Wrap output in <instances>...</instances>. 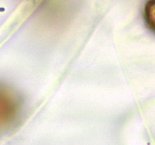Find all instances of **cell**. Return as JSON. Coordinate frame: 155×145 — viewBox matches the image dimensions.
<instances>
[{
  "instance_id": "obj_1",
  "label": "cell",
  "mask_w": 155,
  "mask_h": 145,
  "mask_svg": "<svg viewBox=\"0 0 155 145\" xmlns=\"http://www.w3.org/2000/svg\"><path fill=\"white\" fill-rule=\"evenodd\" d=\"M20 102L14 92L0 85V131L10 127L16 120Z\"/></svg>"
},
{
  "instance_id": "obj_2",
  "label": "cell",
  "mask_w": 155,
  "mask_h": 145,
  "mask_svg": "<svg viewBox=\"0 0 155 145\" xmlns=\"http://www.w3.org/2000/svg\"><path fill=\"white\" fill-rule=\"evenodd\" d=\"M145 20L147 25L150 28L153 29V23H154V3L153 1H150L145 8Z\"/></svg>"
}]
</instances>
